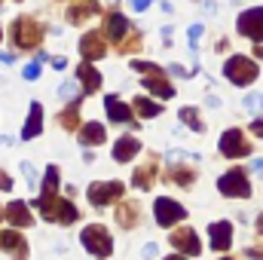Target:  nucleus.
<instances>
[{
    "mask_svg": "<svg viewBox=\"0 0 263 260\" xmlns=\"http://www.w3.org/2000/svg\"><path fill=\"white\" fill-rule=\"evenodd\" d=\"M0 251H6L12 260H28V242L15 230H3L0 233Z\"/></svg>",
    "mask_w": 263,
    "mask_h": 260,
    "instance_id": "nucleus-15",
    "label": "nucleus"
},
{
    "mask_svg": "<svg viewBox=\"0 0 263 260\" xmlns=\"http://www.w3.org/2000/svg\"><path fill=\"white\" fill-rule=\"evenodd\" d=\"M144 89H147L150 95H156V98H175V86L168 83L165 70H159V73H144Z\"/></svg>",
    "mask_w": 263,
    "mask_h": 260,
    "instance_id": "nucleus-16",
    "label": "nucleus"
},
{
    "mask_svg": "<svg viewBox=\"0 0 263 260\" xmlns=\"http://www.w3.org/2000/svg\"><path fill=\"white\" fill-rule=\"evenodd\" d=\"M104 110H107V120L117 123V126H120V123H123V126H132V123H135L132 107L120 98V95H107V98H104Z\"/></svg>",
    "mask_w": 263,
    "mask_h": 260,
    "instance_id": "nucleus-14",
    "label": "nucleus"
},
{
    "mask_svg": "<svg viewBox=\"0 0 263 260\" xmlns=\"http://www.w3.org/2000/svg\"><path fill=\"white\" fill-rule=\"evenodd\" d=\"M80 242H83V248L92 254V257H110L114 254V236L107 233V227H101V224H89L83 233H80Z\"/></svg>",
    "mask_w": 263,
    "mask_h": 260,
    "instance_id": "nucleus-3",
    "label": "nucleus"
},
{
    "mask_svg": "<svg viewBox=\"0 0 263 260\" xmlns=\"http://www.w3.org/2000/svg\"><path fill=\"white\" fill-rule=\"evenodd\" d=\"M220 153H223L227 159L248 156V153H251V144H248L245 132H242V129H227V132H223V135H220Z\"/></svg>",
    "mask_w": 263,
    "mask_h": 260,
    "instance_id": "nucleus-9",
    "label": "nucleus"
},
{
    "mask_svg": "<svg viewBox=\"0 0 263 260\" xmlns=\"http://www.w3.org/2000/svg\"><path fill=\"white\" fill-rule=\"evenodd\" d=\"M12 62H15V59H12L9 52H0V65H12Z\"/></svg>",
    "mask_w": 263,
    "mask_h": 260,
    "instance_id": "nucleus-44",
    "label": "nucleus"
},
{
    "mask_svg": "<svg viewBox=\"0 0 263 260\" xmlns=\"http://www.w3.org/2000/svg\"><path fill=\"white\" fill-rule=\"evenodd\" d=\"M132 70H135V73H159V70H165V67L153 65V62H132Z\"/></svg>",
    "mask_w": 263,
    "mask_h": 260,
    "instance_id": "nucleus-33",
    "label": "nucleus"
},
{
    "mask_svg": "<svg viewBox=\"0 0 263 260\" xmlns=\"http://www.w3.org/2000/svg\"><path fill=\"white\" fill-rule=\"evenodd\" d=\"M0 37H3V31H0Z\"/></svg>",
    "mask_w": 263,
    "mask_h": 260,
    "instance_id": "nucleus-48",
    "label": "nucleus"
},
{
    "mask_svg": "<svg viewBox=\"0 0 263 260\" xmlns=\"http://www.w3.org/2000/svg\"><path fill=\"white\" fill-rule=\"evenodd\" d=\"M126 193V187H123V181H95V184H89V202L95 205V208H104V205H114L117 199H123Z\"/></svg>",
    "mask_w": 263,
    "mask_h": 260,
    "instance_id": "nucleus-6",
    "label": "nucleus"
},
{
    "mask_svg": "<svg viewBox=\"0 0 263 260\" xmlns=\"http://www.w3.org/2000/svg\"><path fill=\"white\" fill-rule=\"evenodd\" d=\"M34 208H40V214H43V220H49V224H73V220H80V211H77V205L70 202V199H59V196H37L34 199Z\"/></svg>",
    "mask_w": 263,
    "mask_h": 260,
    "instance_id": "nucleus-1",
    "label": "nucleus"
},
{
    "mask_svg": "<svg viewBox=\"0 0 263 260\" xmlns=\"http://www.w3.org/2000/svg\"><path fill=\"white\" fill-rule=\"evenodd\" d=\"M0 190H12V178L0 169Z\"/></svg>",
    "mask_w": 263,
    "mask_h": 260,
    "instance_id": "nucleus-39",
    "label": "nucleus"
},
{
    "mask_svg": "<svg viewBox=\"0 0 263 260\" xmlns=\"http://www.w3.org/2000/svg\"><path fill=\"white\" fill-rule=\"evenodd\" d=\"M22 77L34 83V80L40 77V62H31V65H25V67H22Z\"/></svg>",
    "mask_w": 263,
    "mask_h": 260,
    "instance_id": "nucleus-34",
    "label": "nucleus"
},
{
    "mask_svg": "<svg viewBox=\"0 0 263 260\" xmlns=\"http://www.w3.org/2000/svg\"><path fill=\"white\" fill-rule=\"evenodd\" d=\"M217 190L223 196H230V199H248L251 196V184H248V175L242 169H230L227 175H220Z\"/></svg>",
    "mask_w": 263,
    "mask_h": 260,
    "instance_id": "nucleus-8",
    "label": "nucleus"
},
{
    "mask_svg": "<svg viewBox=\"0 0 263 260\" xmlns=\"http://www.w3.org/2000/svg\"><path fill=\"white\" fill-rule=\"evenodd\" d=\"M132 107H135V114H138L141 120H153V117L162 114V107H159L153 98H147V95H138V98L132 101Z\"/></svg>",
    "mask_w": 263,
    "mask_h": 260,
    "instance_id": "nucleus-27",
    "label": "nucleus"
},
{
    "mask_svg": "<svg viewBox=\"0 0 263 260\" xmlns=\"http://www.w3.org/2000/svg\"><path fill=\"white\" fill-rule=\"evenodd\" d=\"M40 196H59V165H49L40 184Z\"/></svg>",
    "mask_w": 263,
    "mask_h": 260,
    "instance_id": "nucleus-28",
    "label": "nucleus"
},
{
    "mask_svg": "<svg viewBox=\"0 0 263 260\" xmlns=\"http://www.w3.org/2000/svg\"><path fill=\"white\" fill-rule=\"evenodd\" d=\"M251 169H254V172L263 178V159H254V162H251Z\"/></svg>",
    "mask_w": 263,
    "mask_h": 260,
    "instance_id": "nucleus-43",
    "label": "nucleus"
},
{
    "mask_svg": "<svg viewBox=\"0 0 263 260\" xmlns=\"http://www.w3.org/2000/svg\"><path fill=\"white\" fill-rule=\"evenodd\" d=\"M92 15H101V3L98 0H77V3L67 6V12H65L67 25H83Z\"/></svg>",
    "mask_w": 263,
    "mask_h": 260,
    "instance_id": "nucleus-12",
    "label": "nucleus"
},
{
    "mask_svg": "<svg viewBox=\"0 0 263 260\" xmlns=\"http://www.w3.org/2000/svg\"><path fill=\"white\" fill-rule=\"evenodd\" d=\"M9 37H12L15 49L31 52V49H37V46H40V40H43V25H40L37 18H31V15H22V18H15V22H12Z\"/></svg>",
    "mask_w": 263,
    "mask_h": 260,
    "instance_id": "nucleus-2",
    "label": "nucleus"
},
{
    "mask_svg": "<svg viewBox=\"0 0 263 260\" xmlns=\"http://www.w3.org/2000/svg\"><path fill=\"white\" fill-rule=\"evenodd\" d=\"M208 236H211V248L214 251H227L233 245V224L230 220H214L208 227Z\"/></svg>",
    "mask_w": 263,
    "mask_h": 260,
    "instance_id": "nucleus-17",
    "label": "nucleus"
},
{
    "mask_svg": "<svg viewBox=\"0 0 263 260\" xmlns=\"http://www.w3.org/2000/svg\"><path fill=\"white\" fill-rule=\"evenodd\" d=\"M138 46H141V34H135V31H129V34L117 43V49H120V52H135Z\"/></svg>",
    "mask_w": 263,
    "mask_h": 260,
    "instance_id": "nucleus-30",
    "label": "nucleus"
},
{
    "mask_svg": "<svg viewBox=\"0 0 263 260\" xmlns=\"http://www.w3.org/2000/svg\"><path fill=\"white\" fill-rule=\"evenodd\" d=\"M141 153V141L135 138V135H123V138H117V144H114V159L123 165V162H132L135 156Z\"/></svg>",
    "mask_w": 263,
    "mask_h": 260,
    "instance_id": "nucleus-18",
    "label": "nucleus"
},
{
    "mask_svg": "<svg viewBox=\"0 0 263 260\" xmlns=\"http://www.w3.org/2000/svg\"><path fill=\"white\" fill-rule=\"evenodd\" d=\"M43 132V104L40 101H31V110H28V123L22 126V141H31Z\"/></svg>",
    "mask_w": 263,
    "mask_h": 260,
    "instance_id": "nucleus-21",
    "label": "nucleus"
},
{
    "mask_svg": "<svg viewBox=\"0 0 263 260\" xmlns=\"http://www.w3.org/2000/svg\"><path fill=\"white\" fill-rule=\"evenodd\" d=\"M239 34H245L248 40H257L263 43V6H254V9H245L236 22Z\"/></svg>",
    "mask_w": 263,
    "mask_h": 260,
    "instance_id": "nucleus-10",
    "label": "nucleus"
},
{
    "mask_svg": "<svg viewBox=\"0 0 263 260\" xmlns=\"http://www.w3.org/2000/svg\"><path fill=\"white\" fill-rule=\"evenodd\" d=\"M223 260H230V257H223Z\"/></svg>",
    "mask_w": 263,
    "mask_h": 260,
    "instance_id": "nucleus-49",
    "label": "nucleus"
},
{
    "mask_svg": "<svg viewBox=\"0 0 263 260\" xmlns=\"http://www.w3.org/2000/svg\"><path fill=\"white\" fill-rule=\"evenodd\" d=\"M257 73H260V67L254 65L251 59H245V55H233V59H227V65H223V77H227L230 83H236V86L254 83Z\"/></svg>",
    "mask_w": 263,
    "mask_h": 260,
    "instance_id": "nucleus-5",
    "label": "nucleus"
},
{
    "mask_svg": "<svg viewBox=\"0 0 263 260\" xmlns=\"http://www.w3.org/2000/svg\"><path fill=\"white\" fill-rule=\"evenodd\" d=\"M77 135H80V144L83 147H98V144H104L107 141V132H104V126L101 123H86V126H80L77 129Z\"/></svg>",
    "mask_w": 263,
    "mask_h": 260,
    "instance_id": "nucleus-23",
    "label": "nucleus"
},
{
    "mask_svg": "<svg viewBox=\"0 0 263 260\" xmlns=\"http://www.w3.org/2000/svg\"><path fill=\"white\" fill-rule=\"evenodd\" d=\"M257 230H260V236H263V214L257 217Z\"/></svg>",
    "mask_w": 263,
    "mask_h": 260,
    "instance_id": "nucleus-45",
    "label": "nucleus"
},
{
    "mask_svg": "<svg viewBox=\"0 0 263 260\" xmlns=\"http://www.w3.org/2000/svg\"><path fill=\"white\" fill-rule=\"evenodd\" d=\"M150 3H153V0H129V6L135 9V12H144V9H147Z\"/></svg>",
    "mask_w": 263,
    "mask_h": 260,
    "instance_id": "nucleus-37",
    "label": "nucleus"
},
{
    "mask_svg": "<svg viewBox=\"0 0 263 260\" xmlns=\"http://www.w3.org/2000/svg\"><path fill=\"white\" fill-rule=\"evenodd\" d=\"M80 98H83V95H80ZM80 98H73L65 110L59 114V123H62V129L65 132H77L80 129Z\"/></svg>",
    "mask_w": 263,
    "mask_h": 260,
    "instance_id": "nucleus-26",
    "label": "nucleus"
},
{
    "mask_svg": "<svg viewBox=\"0 0 263 260\" xmlns=\"http://www.w3.org/2000/svg\"><path fill=\"white\" fill-rule=\"evenodd\" d=\"M153 178H156V162H144V165L135 169V175H132V187H138V190H150V187H153Z\"/></svg>",
    "mask_w": 263,
    "mask_h": 260,
    "instance_id": "nucleus-25",
    "label": "nucleus"
},
{
    "mask_svg": "<svg viewBox=\"0 0 263 260\" xmlns=\"http://www.w3.org/2000/svg\"><path fill=\"white\" fill-rule=\"evenodd\" d=\"M196 159L199 156H193V153L172 150V153H168V172H165V178L175 181L178 187H193V181H196V169H187V165H193Z\"/></svg>",
    "mask_w": 263,
    "mask_h": 260,
    "instance_id": "nucleus-4",
    "label": "nucleus"
},
{
    "mask_svg": "<svg viewBox=\"0 0 263 260\" xmlns=\"http://www.w3.org/2000/svg\"><path fill=\"white\" fill-rule=\"evenodd\" d=\"M104 52H107V43H104V34H101V31L83 34V40H80V55H83V62H98V59H104Z\"/></svg>",
    "mask_w": 263,
    "mask_h": 260,
    "instance_id": "nucleus-11",
    "label": "nucleus"
},
{
    "mask_svg": "<svg viewBox=\"0 0 263 260\" xmlns=\"http://www.w3.org/2000/svg\"><path fill=\"white\" fill-rule=\"evenodd\" d=\"M114 217H117V224L123 230H135L141 224V208H138V202H120L117 211H114Z\"/></svg>",
    "mask_w": 263,
    "mask_h": 260,
    "instance_id": "nucleus-22",
    "label": "nucleus"
},
{
    "mask_svg": "<svg viewBox=\"0 0 263 260\" xmlns=\"http://www.w3.org/2000/svg\"><path fill=\"white\" fill-rule=\"evenodd\" d=\"M245 110H251V114H260V117H263V95H257V92L245 95Z\"/></svg>",
    "mask_w": 263,
    "mask_h": 260,
    "instance_id": "nucleus-31",
    "label": "nucleus"
},
{
    "mask_svg": "<svg viewBox=\"0 0 263 260\" xmlns=\"http://www.w3.org/2000/svg\"><path fill=\"white\" fill-rule=\"evenodd\" d=\"M0 220H3V208H0Z\"/></svg>",
    "mask_w": 263,
    "mask_h": 260,
    "instance_id": "nucleus-47",
    "label": "nucleus"
},
{
    "mask_svg": "<svg viewBox=\"0 0 263 260\" xmlns=\"http://www.w3.org/2000/svg\"><path fill=\"white\" fill-rule=\"evenodd\" d=\"M156 254H159V248H156L153 242H147V245H144V257L150 260V257H156Z\"/></svg>",
    "mask_w": 263,
    "mask_h": 260,
    "instance_id": "nucleus-40",
    "label": "nucleus"
},
{
    "mask_svg": "<svg viewBox=\"0 0 263 260\" xmlns=\"http://www.w3.org/2000/svg\"><path fill=\"white\" fill-rule=\"evenodd\" d=\"M181 123H184V126H190L193 132H205V123L199 120L196 107H181Z\"/></svg>",
    "mask_w": 263,
    "mask_h": 260,
    "instance_id": "nucleus-29",
    "label": "nucleus"
},
{
    "mask_svg": "<svg viewBox=\"0 0 263 260\" xmlns=\"http://www.w3.org/2000/svg\"><path fill=\"white\" fill-rule=\"evenodd\" d=\"M77 89H80L77 83H62V89H59V95H62V98H70V95H73V98H80V95H77ZM80 92H83V89H80Z\"/></svg>",
    "mask_w": 263,
    "mask_h": 260,
    "instance_id": "nucleus-35",
    "label": "nucleus"
},
{
    "mask_svg": "<svg viewBox=\"0 0 263 260\" xmlns=\"http://www.w3.org/2000/svg\"><path fill=\"white\" fill-rule=\"evenodd\" d=\"M153 217H156V224L159 227H175V224H181L184 217H187V208L181 205V202H175V199H168V196H159L156 202H153Z\"/></svg>",
    "mask_w": 263,
    "mask_h": 260,
    "instance_id": "nucleus-7",
    "label": "nucleus"
},
{
    "mask_svg": "<svg viewBox=\"0 0 263 260\" xmlns=\"http://www.w3.org/2000/svg\"><path fill=\"white\" fill-rule=\"evenodd\" d=\"M18 3H22V0H18Z\"/></svg>",
    "mask_w": 263,
    "mask_h": 260,
    "instance_id": "nucleus-50",
    "label": "nucleus"
},
{
    "mask_svg": "<svg viewBox=\"0 0 263 260\" xmlns=\"http://www.w3.org/2000/svg\"><path fill=\"white\" fill-rule=\"evenodd\" d=\"M187 34H190V49L196 52V46H199V37H202V25H190V31H187Z\"/></svg>",
    "mask_w": 263,
    "mask_h": 260,
    "instance_id": "nucleus-36",
    "label": "nucleus"
},
{
    "mask_svg": "<svg viewBox=\"0 0 263 260\" xmlns=\"http://www.w3.org/2000/svg\"><path fill=\"white\" fill-rule=\"evenodd\" d=\"M3 217H6L12 227H31V224H34V217H31V211H28V205H25L22 199H12V202L3 208Z\"/></svg>",
    "mask_w": 263,
    "mask_h": 260,
    "instance_id": "nucleus-20",
    "label": "nucleus"
},
{
    "mask_svg": "<svg viewBox=\"0 0 263 260\" xmlns=\"http://www.w3.org/2000/svg\"><path fill=\"white\" fill-rule=\"evenodd\" d=\"M49 62H52L55 70H65V67H67V59H62V55H55V59H49Z\"/></svg>",
    "mask_w": 263,
    "mask_h": 260,
    "instance_id": "nucleus-41",
    "label": "nucleus"
},
{
    "mask_svg": "<svg viewBox=\"0 0 263 260\" xmlns=\"http://www.w3.org/2000/svg\"><path fill=\"white\" fill-rule=\"evenodd\" d=\"M77 83H80L83 95H92V92L101 89V73L89 65V62H83V65H77Z\"/></svg>",
    "mask_w": 263,
    "mask_h": 260,
    "instance_id": "nucleus-19",
    "label": "nucleus"
},
{
    "mask_svg": "<svg viewBox=\"0 0 263 260\" xmlns=\"http://www.w3.org/2000/svg\"><path fill=\"white\" fill-rule=\"evenodd\" d=\"M168 70H172L175 77H190V73H196V70H187V67H181V65H168Z\"/></svg>",
    "mask_w": 263,
    "mask_h": 260,
    "instance_id": "nucleus-38",
    "label": "nucleus"
},
{
    "mask_svg": "<svg viewBox=\"0 0 263 260\" xmlns=\"http://www.w3.org/2000/svg\"><path fill=\"white\" fill-rule=\"evenodd\" d=\"M168 242L181 251V254H190V257H196L199 251H202V242H199L196 230H190V227H184V230H175L172 236H168Z\"/></svg>",
    "mask_w": 263,
    "mask_h": 260,
    "instance_id": "nucleus-13",
    "label": "nucleus"
},
{
    "mask_svg": "<svg viewBox=\"0 0 263 260\" xmlns=\"http://www.w3.org/2000/svg\"><path fill=\"white\" fill-rule=\"evenodd\" d=\"M126 34H129V18L120 15V12H110L107 15V25H104V37H110L114 43H120Z\"/></svg>",
    "mask_w": 263,
    "mask_h": 260,
    "instance_id": "nucleus-24",
    "label": "nucleus"
},
{
    "mask_svg": "<svg viewBox=\"0 0 263 260\" xmlns=\"http://www.w3.org/2000/svg\"><path fill=\"white\" fill-rule=\"evenodd\" d=\"M165 260H187L184 254H172V257H165Z\"/></svg>",
    "mask_w": 263,
    "mask_h": 260,
    "instance_id": "nucleus-46",
    "label": "nucleus"
},
{
    "mask_svg": "<svg viewBox=\"0 0 263 260\" xmlns=\"http://www.w3.org/2000/svg\"><path fill=\"white\" fill-rule=\"evenodd\" d=\"M251 132H254L257 138H263V120H254V123H251Z\"/></svg>",
    "mask_w": 263,
    "mask_h": 260,
    "instance_id": "nucleus-42",
    "label": "nucleus"
},
{
    "mask_svg": "<svg viewBox=\"0 0 263 260\" xmlns=\"http://www.w3.org/2000/svg\"><path fill=\"white\" fill-rule=\"evenodd\" d=\"M18 169H22V175H25L28 187H37V172H34V165H31L28 159H22V162H18Z\"/></svg>",
    "mask_w": 263,
    "mask_h": 260,
    "instance_id": "nucleus-32",
    "label": "nucleus"
}]
</instances>
